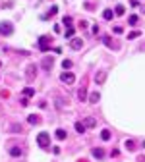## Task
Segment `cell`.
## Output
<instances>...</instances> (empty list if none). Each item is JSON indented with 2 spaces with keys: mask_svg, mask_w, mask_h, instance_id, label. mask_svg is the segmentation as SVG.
<instances>
[{
  "mask_svg": "<svg viewBox=\"0 0 145 162\" xmlns=\"http://www.w3.org/2000/svg\"><path fill=\"white\" fill-rule=\"evenodd\" d=\"M37 145H39L41 149H49L50 147V135L46 133V131H41L37 135Z\"/></svg>",
  "mask_w": 145,
  "mask_h": 162,
  "instance_id": "6da1fadb",
  "label": "cell"
},
{
  "mask_svg": "<svg viewBox=\"0 0 145 162\" xmlns=\"http://www.w3.org/2000/svg\"><path fill=\"white\" fill-rule=\"evenodd\" d=\"M14 33V25L10 21H0V35H4V37H8V35Z\"/></svg>",
  "mask_w": 145,
  "mask_h": 162,
  "instance_id": "7a4b0ae2",
  "label": "cell"
},
{
  "mask_svg": "<svg viewBox=\"0 0 145 162\" xmlns=\"http://www.w3.org/2000/svg\"><path fill=\"white\" fill-rule=\"evenodd\" d=\"M60 81H62V83H66V85H74V83H76V75L72 74V71H62Z\"/></svg>",
  "mask_w": 145,
  "mask_h": 162,
  "instance_id": "3957f363",
  "label": "cell"
},
{
  "mask_svg": "<svg viewBox=\"0 0 145 162\" xmlns=\"http://www.w3.org/2000/svg\"><path fill=\"white\" fill-rule=\"evenodd\" d=\"M49 46H50V39L46 37V35L39 37V48H41V50H43V52H46V50H49Z\"/></svg>",
  "mask_w": 145,
  "mask_h": 162,
  "instance_id": "277c9868",
  "label": "cell"
},
{
  "mask_svg": "<svg viewBox=\"0 0 145 162\" xmlns=\"http://www.w3.org/2000/svg\"><path fill=\"white\" fill-rule=\"evenodd\" d=\"M52 64H54L52 56H46V58H43V62H41V66H43V70H46V71H49L50 68H52Z\"/></svg>",
  "mask_w": 145,
  "mask_h": 162,
  "instance_id": "5b68a950",
  "label": "cell"
},
{
  "mask_svg": "<svg viewBox=\"0 0 145 162\" xmlns=\"http://www.w3.org/2000/svg\"><path fill=\"white\" fill-rule=\"evenodd\" d=\"M70 46H72V50H79L81 46H83V41H81V39H72Z\"/></svg>",
  "mask_w": 145,
  "mask_h": 162,
  "instance_id": "8992f818",
  "label": "cell"
},
{
  "mask_svg": "<svg viewBox=\"0 0 145 162\" xmlns=\"http://www.w3.org/2000/svg\"><path fill=\"white\" fill-rule=\"evenodd\" d=\"M99 101H101V95H99L97 91H93L91 95H89V102H91V104H95V102H99Z\"/></svg>",
  "mask_w": 145,
  "mask_h": 162,
  "instance_id": "52a82bcc",
  "label": "cell"
},
{
  "mask_svg": "<svg viewBox=\"0 0 145 162\" xmlns=\"http://www.w3.org/2000/svg\"><path fill=\"white\" fill-rule=\"evenodd\" d=\"M27 122H29L31 125H37V124L41 122V118L37 116V114H31V116H27Z\"/></svg>",
  "mask_w": 145,
  "mask_h": 162,
  "instance_id": "ba28073f",
  "label": "cell"
},
{
  "mask_svg": "<svg viewBox=\"0 0 145 162\" xmlns=\"http://www.w3.org/2000/svg\"><path fill=\"white\" fill-rule=\"evenodd\" d=\"M105 79H106V71H99V74L95 75V81L99 83V85H101V83H105Z\"/></svg>",
  "mask_w": 145,
  "mask_h": 162,
  "instance_id": "9c48e42d",
  "label": "cell"
},
{
  "mask_svg": "<svg viewBox=\"0 0 145 162\" xmlns=\"http://www.w3.org/2000/svg\"><path fill=\"white\" fill-rule=\"evenodd\" d=\"M114 15H116V14H114V12H112V10H105V12H103V18H105V19H106V21H110V19H112V18H114Z\"/></svg>",
  "mask_w": 145,
  "mask_h": 162,
  "instance_id": "30bf717a",
  "label": "cell"
},
{
  "mask_svg": "<svg viewBox=\"0 0 145 162\" xmlns=\"http://www.w3.org/2000/svg\"><path fill=\"white\" fill-rule=\"evenodd\" d=\"M93 156H95V158H103V156H105V150H103V149H99V147H97V149H93Z\"/></svg>",
  "mask_w": 145,
  "mask_h": 162,
  "instance_id": "8fae6325",
  "label": "cell"
},
{
  "mask_svg": "<svg viewBox=\"0 0 145 162\" xmlns=\"http://www.w3.org/2000/svg\"><path fill=\"white\" fill-rule=\"evenodd\" d=\"M95 118H85L83 120V125H85V127H95Z\"/></svg>",
  "mask_w": 145,
  "mask_h": 162,
  "instance_id": "7c38bea8",
  "label": "cell"
},
{
  "mask_svg": "<svg viewBox=\"0 0 145 162\" xmlns=\"http://www.w3.org/2000/svg\"><path fill=\"white\" fill-rule=\"evenodd\" d=\"M74 127H76V131H77V133H83L85 129H87L85 125H83V122H76V125H74Z\"/></svg>",
  "mask_w": 145,
  "mask_h": 162,
  "instance_id": "4fadbf2b",
  "label": "cell"
},
{
  "mask_svg": "<svg viewBox=\"0 0 145 162\" xmlns=\"http://www.w3.org/2000/svg\"><path fill=\"white\" fill-rule=\"evenodd\" d=\"M33 95H35V89H33V87H25V89H23V97L29 98V97H33Z\"/></svg>",
  "mask_w": 145,
  "mask_h": 162,
  "instance_id": "5bb4252c",
  "label": "cell"
},
{
  "mask_svg": "<svg viewBox=\"0 0 145 162\" xmlns=\"http://www.w3.org/2000/svg\"><path fill=\"white\" fill-rule=\"evenodd\" d=\"M54 135H56V139H60V141H62V139H66V135H68V133H66V129H56V133H54Z\"/></svg>",
  "mask_w": 145,
  "mask_h": 162,
  "instance_id": "9a60e30c",
  "label": "cell"
},
{
  "mask_svg": "<svg viewBox=\"0 0 145 162\" xmlns=\"http://www.w3.org/2000/svg\"><path fill=\"white\" fill-rule=\"evenodd\" d=\"M10 154H12L14 158H15V156H22V149H19V147H12V149H10Z\"/></svg>",
  "mask_w": 145,
  "mask_h": 162,
  "instance_id": "2e32d148",
  "label": "cell"
},
{
  "mask_svg": "<svg viewBox=\"0 0 145 162\" xmlns=\"http://www.w3.org/2000/svg\"><path fill=\"white\" fill-rule=\"evenodd\" d=\"M124 12H126V8H124L122 4H118V6L114 8V14H116V15H124Z\"/></svg>",
  "mask_w": 145,
  "mask_h": 162,
  "instance_id": "e0dca14e",
  "label": "cell"
},
{
  "mask_svg": "<svg viewBox=\"0 0 145 162\" xmlns=\"http://www.w3.org/2000/svg\"><path fill=\"white\" fill-rule=\"evenodd\" d=\"M77 98H79V101H85L87 98V91L85 89H79V91H77Z\"/></svg>",
  "mask_w": 145,
  "mask_h": 162,
  "instance_id": "ac0fdd59",
  "label": "cell"
},
{
  "mask_svg": "<svg viewBox=\"0 0 145 162\" xmlns=\"http://www.w3.org/2000/svg\"><path fill=\"white\" fill-rule=\"evenodd\" d=\"M101 139L108 141V139H110V131H108V129H103V131H101Z\"/></svg>",
  "mask_w": 145,
  "mask_h": 162,
  "instance_id": "d6986e66",
  "label": "cell"
},
{
  "mask_svg": "<svg viewBox=\"0 0 145 162\" xmlns=\"http://www.w3.org/2000/svg\"><path fill=\"white\" fill-rule=\"evenodd\" d=\"M74 31H76L74 27H68V29H66V33H64V37L66 39H72V37H74Z\"/></svg>",
  "mask_w": 145,
  "mask_h": 162,
  "instance_id": "ffe728a7",
  "label": "cell"
},
{
  "mask_svg": "<svg viewBox=\"0 0 145 162\" xmlns=\"http://www.w3.org/2000/svg\"><path fill=\"white\" fill-rule=\"evenodd\" d=\"M124 145H126V149H128V150H133V149H136V143H133L132 139H128V141H126V143H124Z\"/></svg>",
  "mask_w": 145,
  "mask_h": 162,
  "instance_id": "44dd1931",
  "label": "cell"
},
{
  "mask_svg": "<svg viewBox=\"0 0 145 162\" xmlns=\"http://www.w3.org/2000/svg\"><path fill=\"white\" fill-rule=\"evenodd\" d=\"M137 19H139L137 15H136V14H132L130 18H128V23H130V25H136V23H137Z\"/></svg>",
  "mask_w": 145,
  "mask_h": 162,
  "instance_id": "7402d4cb",
  "label": "cell"
},
{
  "mask_svg": "<svg viewBox=\"0 0 145 162\" xmlns=\"http://www.w3.org/2000/svg\"><path fill=\"white\" fill-rule=\"evenodd\" d=\"M35 71H37V68H35V66H29V68H27V77H35Z\"/></svg>",
  "mask_w": 145,
  "mask_h": 162,
  "instance_id": "603a6c76",
  "label": "cell"
},
{
  "mask_svg": "<svg viewBox=\"0 0 145 162\" xmlns=\"http://www.w3.org/2000/svg\"><path fill=\"white\" fill-rule=\"evenodd\" d=\"M72 66H74V64H72V60H62V68H64V70H70Z\"/></svg>",
  "mask_w": 145,
  "mask_h": 162,
  "instance_id": "cb8c5ba5",
  "label": "cell"
},
{
  "mask_svg": "<svg viewBox=\"0 0 145 162\" xmlns=\"http://www.w3.org/2000/svg\"><path fill=\"white\" fill-rule=\"evenodd\" d=\"M139 35H141V31H132V33L128 35V39H137Z\"/></svg>",
  "mask_w": 145,
  "mask_h": 162,
  "instance_id": "d4e9b609",
  "label": "cell"
},
{
  "mask_svg": "<svg viewBox=\"0 0 145 162\" xmlns=\"http://www.w3.org/2000/svg\"><path fill=\"white\" fill-rule=\"evenodd\" d=\"M62 23H66L68 27H72V18H70V15H66V18H64V21H62Z\"/></svg>",
  "mask_w": 145,
  "mask_h": 162,
  "instance_id": "484cf974",
  "label": "cell"
},
{
  "mask_svg": "<svg viewBox=\"0 0 145 162\" xmlns=\"http://www.w3.org/2000/svg\"><path fill=\"white\" fill-rule=\"evenodd\" d=\"M114 33H116V35H122V33H124V27H120V25H116V27H114Z\"/></svg>",
  "mask_w": 145,
  "mask_h": 162,
  "instance_id": "4316f807",
  "label": "cell"
},
{
  "mask_svg": "<svg viewBox=\"0 0 145 162\" xmlns=\"http://www.w3.org/2000/svg\"><path fill=\"white\" fill-rule=\"evenodd\" d=\"M103 43H105L106 46H110V37H106V35H105V37H103Z\"/></svg>",
  "mask_w": 145,
  "mask_h": 162,
  "instance_id": "83f0119b",
  "label": "cell"
},
{
  "mask_svg": "<svg viewBox=\"0 0 145 162\" xmlns=\"http://www.w3.org/2000/svg\"><path fill=\"white\" fill-rule=\"evenodd\" d=\"M56 12H58V6H52V8H50V12H49V15H54Z\"/></svg>",
  "mask_w": 145,
  "mask_h": 162,
  "instance_id": "f1b7e54d",
  "label": "cell"
},
{
  "mask_svg": "<svg viewBox=\"0 0 145 162\" xmlns=\"http://www.w3.org/2000/svg\"><path fill=\"white\" fill-rule=\"evenodd\" d=\"M91 31H93V33L97 35V33H99V25H93V27H91Z\"/></svg>",
  "mask_w": 145,
  "mask_h": 162,
  "instance_id": "f546056e",
  "label": "cell"
}]
</instances>
